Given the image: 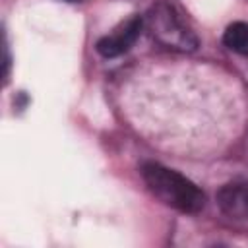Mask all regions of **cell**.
I'll return each instance as SVG.
<instances>
[{
	"mask_svg": "<svg viewBox=\"0 0 248 248\" xmlns=\"http://www.w3.org/2000/svg\"><path fill=\"white\" fill-rule=\"evenodd\" d=\"M143 29V17L140 16H130L128 19L120 21L110 33L101 37L95 45L97 52L105 58H114L132 48V45L138 41L140 33Z\"/></svg>",
	"mask_w": 248,
	"mask_h": 248,
	"instance_id": "cell-3",
	"label": "cell"
},
{
	"mask_svg": "<svg viewBox=\"0 0 248 248\" xmlns=\"http://www.w3.org/2000/svg\"><path fill=\"white\" fill-rule=\"evenodd\" d=\"M143 27L149 31L153 41L169 50L194 52L200 46V39L184 10L172 0L155 2L143 17Z\"/></svg>",
	"mask_w": 248,
	"mask_h": 248,
	"instance_id": "cell-2",
	"label": "cell"
},
{
	"mask_svg": "<svg viewBox=\"0 0 248 248\" xmlns=\"http://www.w3.org/2000/svg\"><path fill=\"white\" fill-rule=\"evenodd\" d=\"M141 178L157 200L176 211L200 213L205 205V194L190 178L161 163H143Z\"/></svg>",
	"mask_w": 248,
	"mask_h": 248,
	"instance_id": "cell-1",
	"label": "cell"
},
{
	"mask_svg": "<svg viewBox=\"0 0 248 248\" xmlns=\"http://www.w3.org/2000/svg\"><path fill=\"white\" fill-rule=\"evenodd\" d=\"M219 209L238 221H248V178L232 180L217 192Z\"/></svg>",
	"mask_w": 248,
	"mask_h": 248,
	"instance_id": "cell-4",
	"label": "cell"
},
{
	"mask_svg": "<svg viewBox=\"0 0 248 248\" xmlns=\"http://www.w3.org/2000/svg\"><path fill=\"white\" fill-rule=\"evenodd\" d=\"M223 43L229 50L248 56V23L246 21L231 23L223 33Z\"/></svg>",
	"mask_w": 248,
	"mask_h": 248,
	"instance_id": "cell-5",
	"label": "cell"
}]
</instances>
